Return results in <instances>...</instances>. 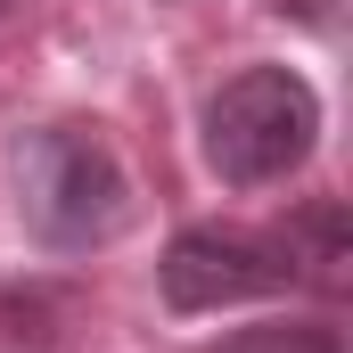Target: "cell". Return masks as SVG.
I'll use <instances>...</instances> for the list:
<instances>
[{
    "label": "cell",
    "instance_id": "6",
    "mask_svg": "<svg viewBox=\"0 0 353 353\" xmlns=\"http://www.w3.org/2000/svg\"><path fill=\"white\" fill-rule=\"evenodd\" d=\"M279 8H296V17H329L337 0H279Z\"/></svg>",
    "mask_w": 353,
    "mask_h": 353
},
{
    "label": "cell",
    "instance_id": "2",
    "mask_svg": "<svg viewBox=\"0 0 353 353\" xmlns=\"http://www.w3.org/2000/svg\"><path fill=\"white\" fill-rule=\"evenodd\" d=\"M321 140V99L288 66H247L214 90L205 107V165L230 189H271L288 181Z\"/></svg>",
    "mask_w": 353,
    "mask_h": 353
},
{
    "label": "cell",
    "instance_id": "1",
    "mask_svg": "<svg viewBox=\"0 0 353 353\" xmlns=\"http://www.w3.org/2000/svg\"><path fill=\"white\" fill-rule=\"evenodd\" d=\"M17 214L41 247L58 255H83L107 247L132 214V181L115 165V148L83 132V123H41L17 140Z\"/></svg>",
    "mask_w": 353,
    "mask_h": 353
},
{
    "label": "cell",
    "instance_id": "5",
    "mask_svg": "<svg viewBox=\"0 0 353 353\" xmlns=\"http://www.w3.org/2000/svg\"><path fill=\"white\" fill-rule=\"evenodd\" d=\"M214 353H345V337L329 321H271V329L239 337V345H214Z\"/></svg>",
    "mask_w": 353,
    "mask_h": 353
},
{
    "label": "cell",
    "instance_id": "3",
    "mask_svg": "<svg viewBox=\"0 0 353 353\" xmlns=\"http://www.w3.org/2000/svg\"><path fill=\"white\" fill-rule=\"evenodd\" d=\"M157 279H165L173 312H222V304H247V296H279L288 288V255H279V239L197 222V230H181L165 247Z\"/></svg>",
    "mask_w": 353,
    "mask_h": 353
},
{
    "label": "cell",
    "instance_id": "4",
    "mask_svg": "<svg viewBox=\"0 0 353 353\" xmlns=\"http://www.w3.org/2000/svg\"><path fill=\"white\" fill-rule=\"evenodd\" d=\"M279 255H288V279H312V288H345L353 279V230H345V205L337 197H312L288 230H279Z\"/></svg>",
    "mask_w": 353,
    "mask_h": 353
}]
</instances>
